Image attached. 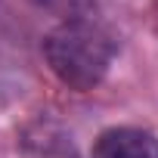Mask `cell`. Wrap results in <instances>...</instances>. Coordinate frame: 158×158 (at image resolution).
Masks as SVG:
<instances>
[{"instance_id": "obj_2", "label": "cell", "mask_w": 158, "mask_h": 158, "mask_svg": "<svg viewBox=\"0 0 158 158\" xmlns=\"http://www.w3.org/2000/svg\"><path fill=\"white\" fill-rule=\"evenodd\" d=\"M90 158H158V136L143 127H109L96 136Z\"/></svg>"}, {"instance_id": "obj_1", "label": "cell", "mask_w": 158, "mask_h": 158, "mask_svg": "<svg viewBox=\"0 0 158 158\" xmlns=\"http://www.w3.org/2000/svg\"><path fill=\"white\" fill-rule=\"evenodd\" d=\"M115 50L118 44L112 31L84 16H65V22H59L44 37L47 65L65 87L77 93H87L102 84V77L112 68Z\"/></svg>"}]
</instances>
